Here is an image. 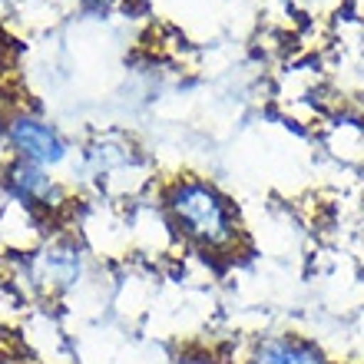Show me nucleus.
I'll list each match as a JSON object with an SVG mask.
<instances>
[{
    "label": "nucleus",
    "instance_id": "obj_6",
    "mask_svg": "<svg viewBox=\"0 0 364 364\" xmlns=\"http://www.w3.org/2000/svg\"><path fill=\"white\" fill-rule=\"evenodd\" d=\"M169 364H232V361L219 358L215 351H205V348H192V351H182V355H176Z\"/></svg>",
    "mask_w": 364,
    "mask_h": 364
},
{
    "label": "nucleus",
    "instance_id": "obj_2",
    "mask_svg": "<svg viewBox=\"0 0 364 364\" xmlns=\"http://www.w3.org/2000/svg\"><path fill=\"white\" fill-rule=\"evenodd\" d=\"M83 275H87V252L77 239H67V235L43 242L27 259V282L47 298L73 291L83 282Z\"/></svg>",
    "mask_w": 364,
    "mask_h": 364
},
{
    "label": "nucleus",
    "instance_id": "obj_1",
    "mask_svg": "<svg viewBox=\"0 0 364 364\" xmlns=\"http://www.w3.org/2000/svg\"><path fill=\"white\" fill-rule=\"evenodd\" d=\"M166 219L189 242L192 249L205 255H229L239 249L242 222L235 202L209 179L179 176L163 192Z\"/></svg>",
    "mask_w": 364,
    "mask_h": 364
},
{
    "label": "nucleus",
    "instance_id": "obj_4",
    "mask_svg": "<svg viewBox=\"0 0 364 364\" xmlns=\"http://www.w3.org/2000/svg\"><path fill=\"white\" fill-rule=\"evenodd\" d=\"M4 189L14 202L27 205V209H40V212H60L67 205V189L60 186L50 169L33 163H23V159H10L7 169H4Z\"/></svg>",
    "mask_w": 364,
    "mask_h": 364
},
{
    "label": "nucleus",
    "instance_id": "obj_5",
    "mask_svg": "<svg viewBox=\"0 0 364 364\" xmlns=\"http://www.w3.org/2000/svg\"><path fill=\"white\" fill-rule=\"evenodd\" d=\"M245 364H331V361H328V355L311 338L282 331V335L259 338V341L252 345Z\"/></svg>",
    "mask_w": 364,
    "mask_h": 364
},
{
    "label": "nucleus",
    "instance_id": "obj_8",
    "mask_svg": "<svg viewBox=\"0 0 364 364\" xmlns=\"http://www.w3.org/2000/svg\"><path fill=\"white\" fill-rule=\"evenodd\" d=\"M0 364H27V361H0Z\"/></svg>",
    "mask_w": 364,
    "mask_h": 364
},
{
    "label": "nucleus",
    "instance_id": "obj_3",
    "mask_svg": "<svg viewBox=\"0 0 364 364\" xmlns=\"http://www.w3.org/2000/svg\"><path fill=\"white\" fill-rule=\"evenodd\" d=\"M7 143L17 153V159L43 169H53L70 156V143L67 136L60 133L53 123H43L30 113H17L7 123Z\"/></svg>",
    "mask_w": 364,
    "mask_h": 364
},
{
    "label": "nucleus",
    "instance_id": "obj_7",
    "mask_svg": "<svg viewBox=\"0 0 364 364\" xmlns=\"http://www.w3.org/2000/svg\"><path fill=\"white\" fill-rule=\"evenodd\" d=\"M90 4H96V7H113V4H119V0H90Z\"/></svg>",
    "mask_w": 364,
    "mask_h": 364
}]
</instances>
